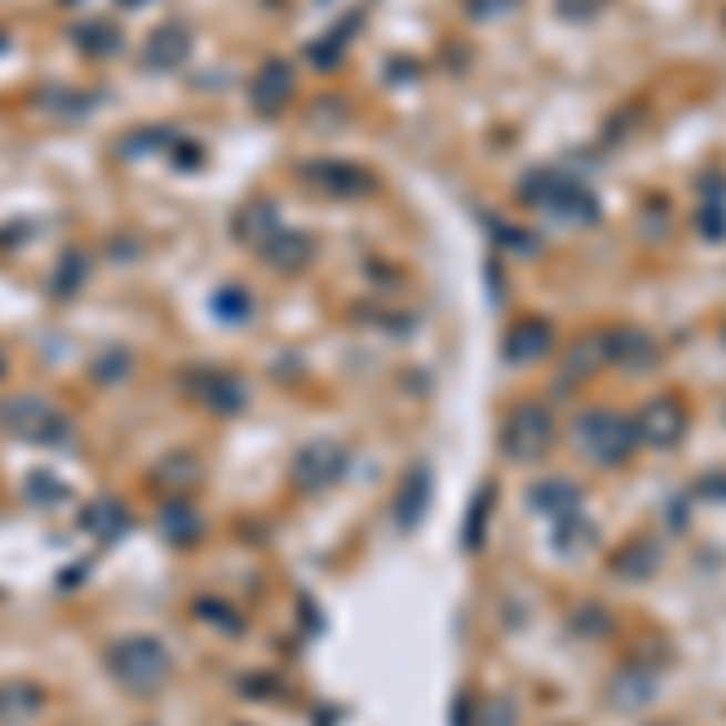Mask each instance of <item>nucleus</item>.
<instances>
[{
    "instance_id": "obj_1",
    "label": "nucleus",
    "mask_w": 726,
    "mask_h": 726,
    "mask_svg": "<svg viewBox=\"0 0 726 726\" xmlns=\"http://www.w3.org/2000/svg\"><path fill=\"white\" fill-rule=\"evenodd\" d=\"M576 446L586 451L596 466H625L630 456L640 451V431L635 417L620 412H586L576 421Z\"/></svg>"
},
{
    "instance_id": "obj_2",
    "label": "nucleus",
    "mask_w": 726,
    "mask_h": 726,
    "mask_svg": "<svg viewBox=\"0 0 726 726\" xmlns=\"http://www.w3.org/2000/svg\"><path fill=\"white\" fill-rule=\"evenodd\" d=\"M523 194H528L533 204L552 208V214H562V218H586V223H596V218H601L596 194H591L581 180L562 175V170H538V175L523 184Z\"/></svg>"
},
{
    "instance_id": "obj_3",
    "label": "nucleus",
    "mask_w": 726,
    "mask_h": 726,
    "mask_svg": "<svg viewBox=\"0 0 726 726\" xmlns=\"http://www.w3.org/2000/svg\"><path fill=\"white\" fill-rule=\"evenodd\" d=\"M552 446V417L538 402H519L504 427V451L513 460H538Z\"/></svg>"
},
{
    "instance_id": "obj_4",
    "label": "nucleus",
    "mask_w": 726,
    "mask_h": 726,
    "mask_svg": "<svg viewBox=\"0 0 726 726\" xmlns=\"http://www.w3.org/2000/svg\"><path fill=\"white\" fill-rule=\"evenodd\" d=\"M635 431H640V446H658V451H673L688 431V412H683L678 398H654L640 407L635 417Z\"/></svg>"
},
{
    "instance_id": "obj_5",
    "label": "nucleus",
    "mask_w": 726,
    "mask_h": 726,
    "mask_svg": "<svg viewBox=\"0 0 726 726\" xmlns=\"http://www.w3.org/2000/svg\"><path fill=\"white\" fill-rule=\"evenodd\" d=\"M601 349H605V364H620V368H630V374H644V368L658 364L654 335L640 325H620L611 335H601Z\"/></svg>"
},
{
    "instance_id": "obj_6",
    "label": "nucleus",
    "mask_w": 726,
    "mask_h": 726,
    "mask_svg": "<svg viewBox=\"0 0 726 726\" xmlns=\"http://www.w3.org/2000/svg\"><path fill=\"white\" fill-rule=\"evenodd\" d=\"M654 697H658V668L630 664V668H620V678L611 683V703L620 712H644Z\"/></svg>"
},
{
    "instance_id": "obj_7",
    "label": "nucleus",
    "mask_w": 726,
    "mask_h": 726,
    "mask_svg": "<svg viewBox=\"0 0 726 726\" xmlns=\"http://www.w3.org/2000/svg\"><path fill=\"white\" fill-rule=\"evenodd\" d=\"M658 562H664V548H658V538H630L625 548H620V558H615V576H625V581H650L658 572Z\"/></svg>"
},
{
    "instance_id": "obj_8",
    "label": "nucleus",
    "mask_w": 726,
    "mask_h": 726,
    "mask_svg": "<svg viewBox=\"0 0 726 726\" xmlns=\"http://www.w3.org/2000/svg\"><path fill=\"white\" fill-rule=\"evenodd\" d=\"M548 349H552V329H548L543 320H523V325H513V335L504 339L509 364H538Z\"/></svg>"
},
{
    "instance_id": "obj_9",
    "label": "nucleus",
    "mask_w": 726,
    "mask_h": 726,
    "mask_svg": "<svg viewBox=\"0 0 726 726\" xmlns=\"http://www.w3.org/2000/svg\"><path fill=\"white\" fill-rule=\"evenodd\" d=\"M528 504L543 509L548 519H566V513L581 509V490H576L572 480H543L533 494H528Z\"/></svg>"
},
{
    "instance_id": "obj_10",
    "label": "nucleus",
    "mask_w": 726,
    "mask_h": 726,
    "mask_svg": "<svg viewBox=\"0 0 726 726\" xmlns=\"http://www.w3.org/2000/svg\"><path fill=\"white\" fill-rule=\"evenodd\" d=\"M596 543H601L596 523L576 519V513H566V519H558V552H562V558H576L581 548H596Z\"/></svg>"
},
{
    "instance_id": "obj_11",
    "label": "nucleus",
    "mask_w": 726,
    "mask_h": 726,
    "mask_svg": "<svg viewBox=\"0 0 726 726\" xmlns=\"http://www.w3.org/2000/svg\"><path fill=\"white\" fill-rule=\"evenodd\" d=\"M697 233L712 237V243H717V237H726V204L707 200L703 208H697Z\"/></svg>"
},
{
    "instance_id": "obj_12",
    "label": "nucleus",
    "mask_w": 726,
    "mask_h": 726,
    "mask_svg": "<svg viewBox=\"0 0 726 726\" xmlns=\"http://www.w3.org/2000/svg\"><path fill=\"white\" fill-rule=\"evenodd\" d=\"M576 630H591V640H601V635H611V615L601 611V605H586L576 620H572Z\"/></svg>"
},
{
    "instance_id": "obj_13",
    "label": "nucleus",
    "mask_w": 726,
    "mask_h": 726,
    "mask_svg": "<svg viewBox=\"0 0 726 726\" xmlns=\"http://www.w3.org/2000/svg\"><path fill=\"white\" fill-rule=\"evenodd\" d=\"M558 10L566 20H591V16H601L605 10V0H558Z\"/></svg>"
},
{
    "instance_id": "obj_14",
    "label": "nucleus",
    "mask_w": 726,
    "mask_h": 726,
    "mask_svg": "<svg viewBox=\"0 0 726 726\" xmlns=\"http://www.w3.org/2000/svg\"><path fill=\"white\" fill-rule=\"evenodd\" d=\"M697 494L703 499H726V474H712V480L697 484Z\"/></svg>"
}]
</instances>
